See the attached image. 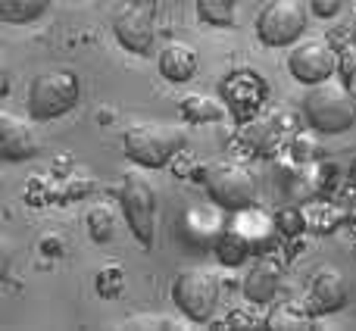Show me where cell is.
Masks as SVG:
<instances>
[{
    "mask_svg": "<svg viewBox=\"0 0 356 331\" xmlns=\"http://www.w3.org/2000/svg\"><path fill=\"white\" fill-rule=\"evenodd\" d=\"M303 116L309 129L319 135H344L356 125V97L353 88L344 79H328L319 85H309V94L303 97Z\"/></svg>",
    "mask_w": 356,
    "mask_h": 331,
    "instance_id": "obj_1",
    "label": "cell"
},
{
    "mask_svg": "<svg viewBox=\"0 0 356 331\" xmlns=\"http://www.w3.org/2000/svg\"><path fill=\"white\" fill-rule=\"evenodd\" d=\"M81 97L79 75L72 69H44L31 79L25 104H29V116L35 122H50V119L69 113Z\"/></svg>",
    "mask_w": 356,
    "mask_h": 331,
    "instance_id": "obj_2",
    "label": "cell"
},
{
    "mask_svg": "<svg viewBox=\"0 0 356 331\" xmlns=\"http://www.w3.org/2000/svg\"><path fill=\"white\" fill-rule=\"evenodd\" d=\"M184 147V131L166 122H138L125 131V154L144 169H163Z\"/></svg>",
    "mask_w": 356,
    "mask_h": 331,
    "instance_id": "obj_3",
    "label": "cell"
},
{
    "mask_svg": "<svg viewBox=\"0 0 356 331\" xmlns=\"http://www.w3.org/2000/svg\"><path fill=\"white\" fill-rule=\"evenodd\" d=\"M200 181L207 184V194L216 207L238 213V209L253 207L257 200V181H253L250 169L244 163L219 160L200 172Z\"/></svg>",
    "mask_w": 356,
    "mask_h": 331,
    "instance_id": "obj_4",
    "label": "cell"
},
{
    "mask_svg": "<svg viewBox=\"0 0 356 331\" xmlns=\"http://www.w3.org/2000/svg\"><path fill=\"white\" fill-rule=\"evenodd\" d=\"M172 300L175 307L188 316V322L203 325L213 319L216 303H219V278L207 266H191L181 269L172 282Z\"/></svg>",
    "mask_w": 356,
    "mask_h": 331,
    "instance_id": "obj_5",
    "label": "cell"
},
{
    "mask_svg": "<svg viewBox=\"0 0 356 331\" xmlns=\"http://www.w3.org/2000/svg\"><path fill=\"white\" fill-rule=\"evenodd\" d=\"M156 10L160 0H125L113 16V35L131 54L150 56L156 44Z\"/></svg>",
    "mask_w": 356,
    "mask_h": 331,
    "instance_id": "obj_6",
    "label": "cell"
},
{
    "mask_svg": "<svg viewBox=\"0 0 356 331\" xmlns=\"http://www.w3.org/2000/svg\"><path fill=\"white\" fill-rule=\"evenodd\" d=\"M307 29V3L303 0H266L257 16V38L266 47H291Z\"/></svg>",
    "mask_w": 356,
    "mask_h": 331,
    "instance_id": "obj_7",
    "label": "cell"
},
{
    "mask_svg": "<svg viewBox=\"0 0 356 331\" xmlns=\"http://www.w3.org/2000/svg\"><path fill=\"white\" fill-rule=\"evenodd\" d=\"M119 203H122V213L129 219V228L144 247H154L156 238V191L138 172H129L119 191Z\"/></svg>",
    "mask_w": 356,
    "mask_h": 331,
    "instance_id": "obj_8",
    "label": "cell"
},
{
    "mask_svg": "<svg viewBox=\"0 0 356 331\" xmlns=\"http://www.w3.org/2000/svg\"><path fill=\"white\" fill-rule=\"evenodd\" d=\"M219 94H222V104L228 106V113L238 122H250L263 110L266 97H269V85H266V79L257 69H232L222 79Z\"/></svg>",
    "mask_w": 356,
    "mask_h": 331,
    "instance_id": "obj_9",
    "label": "cell"
},
{
    "mask_svg": "<svg viewBox=\"0 0 356 331\" xmlns=\"http://www.w3.org/2000/svg\"><path fill=\"white\" fill-rule=\"evenodd\" d=\"M288 69L300 85H319L338 75V50L325 38H300L291 44Z\"/></svg>",
    "mask_w": 356,
    "mask_h": 331,
    "instance_id": "obj_10",
    "label": "cell"
},
{
    "mask_svg": "<svg viewBox=\"0 0 356 331\" xmlns=\"http://www.w3.org/2000/svg\"><path fill=\"white\" fill-rule=\"evenodd\" d=\"M347 297H350V291H347L344 272L334 269V266H322V269H316L309 294L303 303H307V309L313 316H322V313H338V309H344Z\"/></svg>",
    "mask_w": 356,
    "mask_h": 331,
    "instance_id": "obj_11",
    "label": "cell"
},
{
    "mask_svg": "<svg viewBox=\"0 0 356 331\" xmlns=\"http://www.w3.org/2000/svg\"><path fill=\"white\" fill-rule=\"evenodd\" d=\"M41 141H38L35 129L29 125V119L16 116V113L3 110L0 113V154L6 163H22L31 160L38 154Z\"/></svg>",
    "mask_w": 356,
    "mask_h": 331,
    "instance_id": "obj_12",
    "label": "cell"
},
{
    "mask_svg": "<svg viewBox=\"0 0 356 331\" xmlns=\"http://www.w3.org/2000/svg\"><path fill=\"white\" fill-rule=\"evenodd\" d=\"M284 263L275 250H263V257L253 263V269L244 275V297L250 303H272L282 288Z\"/></svg>",
    "mask_w": 356,
    "mask_h": 331,
    "instance_id": "obj_13",
    "label": "cell"
},
{
    "mask_svg": "<svg viewBox=\"0 0 356 331\" xmlns=\"http://www.w3.org/2000/svg\"><path fill=\"white\" fill-rule=\"evenodd\" d=\"M156 66L166 81H175V85L191 81L197 72V50L188 41H169L156 56Z\"/></svg>",
    "mask_w": 356,
    "mask_h": 331,
    "instance_id": "obj_14",
    "label": "cell"
},
{
    "mask_svg": "<svg viewBox=\"0 0 356 331\" xmlns=\"http://www.w3.org/2000/svg\"><path fill=\"white\" fill-rule=\"evenodd\" d=\"M232 228L250 244V250H269L272 238H275V222L253 207L238 209L232 219Z\"/></svg>",
    "mask_w": 356,
    "mask_h": 331,
    "instance_id": "obj_15",
    "label": "cell"
},
{
    "mask_svg": "<svg viewBox=\"0 0 356 331\" xmlns=\"http://www.w3.org/2000/svg\"><path fill=\"white\" fill-rule=\"evenodd\" d=\"M50 0H0V19L6 25H29L47 13Z\"/></svg>",
    "mask_w": 356,
    "mask_h": 331,
    "instance_id": "obj_16",
    "label": "cell"
},
{
    "mask_svg": "<svg viewBox=\"0 0 356 331\" xmlns=\"http://www.w3.org/2000/svg\"><path fill=\"white\" fill-rule=\"evenodd\" d=\"M250 244H247L244 238H241L238 232H234L232 225L225 228V232H219V238H216V257H219V263L225 266H241L247 257H250Z\"/></svg>",
    "mask_w": 356,
    "mask_h": 331,
    "instance_id": "obj_17",
    "label": "cell"
},
{
    "mask_svg": "<svg viewBox=\"0 0 356 331\" xmlns=\"http://www.w3.org/2000/svg\"><path fill=\"white\" fill-rule=\"evenodd\" d=\"M238 0H197V16L200 22L213 25V29H232Z\"/></svg>",
    "mask_w": 356,
    "mask_h": 331,
    "instance_id": "obj_18",
    "label": "cell"
},
{
    "mask_svg": "<svg viewBox=\"0 0 356 331\" xmlns=\"http://www.w3.org/2000/svg\"><path fill=\"white\" fill-rule=\"evenodd\" d=\"M225 110L228 106H219L216 100L203 97V94H188V97L181 100V113L191 122H216V119L225 116Z\"/></svg>",
    "mask_w": 356,
    "mask_h": 331,
    "instance_id": "obj_19",
    "label": "cell"
},
{
    "mask_svg": "<svg viewBox=\"0 0 356 331\" xmlns=\"http://www.w3.org/2000/svg\"><path fill=\"white\" fill-rule=\"evenodd\" d=\"M309 319H313V313L307 309V303L291 300L269 316V328H309Z\"/></svg>",
    "mask_w": 356,
    "mask_h": 331,
    "instance_id": "obj_20",
    "label": "cell"
},
{
    "mask_svg": "<svg viewBox=\"0 0 356 331\" xmlns=\"http://www.w3.org/2000/svg\"><path fill=\"white\" fill-rule=\"evenodd\" d=\"M88 228H91V238L97 244L113 238V228H116V219H113V209L106 203H97V207L88 209Z\"/></svg>",
    "mask_w": 356,
    "mask_h": 331,
    "instance_id": "obj_21",
    "label": "cell"
},
{
    "mask_svg": "<svg viewBox=\"0 0 356 331\" xmlns=\"http://www.w3.org/2000/svg\"><path fill=\"white\" fill-rule=\"evenodd\" d=\"M259 303H250V307H238L225 316V328H266L269 325V316L259 313Z\"/></svg>",
    "mask_w": 356,
    "mask_h": 331,
    "instance_id": "obj_22",
    "label": "cell"
},
{
    "mask_svg": "<svg viewBox=\"0 0 356 331\" xmlns=\"http://www.w3.org/2000/svg\"><path fill=\"white\" fill-rule=\"evenodd\" d=\"M338 75L347 81V85L356 81V41L353 38L338 47Z\"/></svg>",
    "mask_w": 356,
    "mask_h": 331,
    "instance_id": "obj_23",
    "label": "cell"
},
{
    "mask_svg": "<svg viewBox=\"0 0 356 331\" xmlns=\"http://www.w3.org/2000/svg\"><path fill=\"white\" fill-rule=\"evenodd\" d=\"M122 328H181L175 319L160 313H141V316H131V319L122 322Z\"/></svg>",
    "mask_w": 356,
    "mask_h": 331,
    "instance_id": "obj_24",
    "label": "cell"
},
{
    "mask_svg": "<svg viewBox=\"0 0 356 331\" xmlns=\"http://www.w3.org/2000/svg\"><path fill=\"white\" fill-rule=\"evenodd\" d=\"M97 291L104 297H116L119 291H122V269L119 266H110V269H104L97 275Z\"/></svg>",
    "mask_w": 356,
    "mask_h": 331,
    "instance_id": "obj_25",
    "label": "cell"
},
{
    "mask_svg": "<svg viewBox=\"0 0 356 331\" xmlns=\"http://www.w3.org/2000/svg\"><path fill=\"white\" fill-rule=\"evenodd\" d=\"M278 228H284V232H300L303 228V213L297 207H288V209H282V213H278Z\"/></svg>",
    "mask_w": 356,
    "mask_h": 331,
    "instance_id": "obj_26",
    "label": "cell"
},
{
    "mask_svg": "<svg viewBox=\"0 0 356 331\" xmlns=\"http://www.w3.org/2000/svg\"><path fill=\"white\" fill-rule=\"evenodd\" d=\"M309 10L316 13L319 19H332L341 13V6H344V0H307Z\"/></svg>",
    "mask_w": 356,
    "mask_h": 331,
    "instance_id": "obj_27",
    "label": "cell"
},
{
    "mask_svg": "<svg viewBox=\"0 0 356 331\" xmlns=\"http://www.w3.org/2000/svg\"><path fill=\"white\" fill-rule=\"evenodd\" d=\"M291 150H294L297 160H309L313 154H307V150H316V144L309 141V138H303V135H294V144H291Z\"/></svg>",
    "mask_w": 356,
    "mask_h": 331,
    "instance_id": "obj_28",
    "label": "cell"
},
{
    "mask_svg": "<svg viewBox=\"0 0 356 331\" xmlns=\"http://www.w3.org/2000/svg\"><path fill=\"white\" fill-rule=\"evenodd\" d=\"M350 88H353V97H356V81H353V85H350Z\"/></svg>",
    "mask_w": 356,
    "mask_h": 331,
    "instance_id": "obj_29",
    "label": "cell"
},
{
    "mask_svg": "<svg viewBox=\"0 0 356 331\" xmlns=\"http://www.w3.org/2000/svg\"><path fill=\"white\" fill-rule=\"evenodd\" d=\"M353 41H356V22H353Z\"/></svg>",
    "mask_w": 356,
    "mask_h": 331,
    "instance_id": "obj_30",
    "label": "cell"
}]
</instances>
